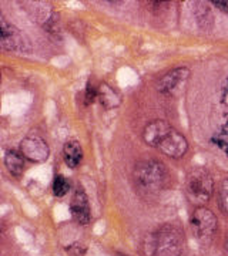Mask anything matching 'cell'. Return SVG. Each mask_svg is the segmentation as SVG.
I'll use <instances>...</instances> for the list:
<instances>
[{
	"label": "cell",
	"instance_id": "obj_11",
	"mask_svg": "<svg viewBox=\"0 0 228 256\" xmlns=\"http://www.w3.org/2000/svg\"><path fill=\"white\" fill-rule=\"evenodd\" d=\"M63 156L66 164L70 168H77V165L80 164L83 160V150L80 142L76 140L67 141L63 146Z\"/></svg>",
	"mask_w": 228,
	"mask_h": 256
},
{
	"label": "cell",
	"instance_id": "obj_5",
	"mask_svg": "<svg viewBox=\"0 0 228 256\" xmlns=\"http://www.w3.org/2000/svg\"><path fill=\"white\" fill-rule=\"evenodd\" d=\"M190 225H191L194 236L202 244H207L215 235L218 220L211 210L205 206H197L192 210Z\"/></svg>",
	"mask_w": 228,
	"mask_h": 256
},
{
	"label": "cell",
	"instance_id": "obj_16",
	"mask_svg": "<svg viewBox=\"0 0 228 256\" xmlns=\"http://www.w3.org/2000/svg\"><path fill=\"white\" fill-rule=\"evenodd\" d=\"M212 6H215L217 9L221 10L222 13H228V0H218V2H212Z\"/></svg>",
	"mask_w": 228,
	"mask_h": 256
},
{
	"label": "cell",
	"instance_id": "obj_9",
	"mask_svg": "<svg viewBox=\"0 0 228 256\" xmlns=\"http://www.w3.org/2000/svg\"><path fill=\"white\" fill-rule=\"evenodd\" d=\"M190 74V70L187 67H177L171 72L165 74L164 77L158 82L157 88L160 92H170L174 90L178 84L184 82L187 78V76Z\"/></svg>",
	"mask_w": 228,
	"mask_h": 256
},
{
	"label": "cell",
	"instance_id": "obj_13",
	"mask_svg": "<svg viewBox=\"0 0 228 256\" xmlns=\"http://www.w3.org/2000/svg\"><path fill=\"white\" fill-rule=\"evenodd\" d=\"M99 98H100L101 104L106 108H113L117 107L120 104V97L117 92H114V88H111L107 84H103L99 90Z\"/></svg>",
	"mask_w": 228,
	"mask_h": 256
},
{
	"label": "cell",
	"instance_id": "obj_18",
	"mask_svg": "<svg viewBox=\"0 0 228 256\" xmlns=\"http://www.w3.org/2000/svg\"><path fill=\"white\" fill-rule=\"evenodd\" d=\"M225 249H227V252H228V235H227V239H225Z\"/></svg>",
	"mask_w": 228,
	"mask_h": 256
},
{
	"label": "cell",
	"instance_id": "obj_1",
	"mask_svg": "<svg viewBox=\"0 0 228 256\" xmlns=\"http://www.w3.org/2000/svg\"><path fill=\"white\" fill-rule=\"evenodd\" d=\"M143 138L148 146H154L171 158H181L188 150V142L185 137L163 120H155L150 122L144 128Z\"/></svg>",
	"mask_w": 228,
	"mask_h": 256
},
{
	"label": "cell",
	"instance_id": "obj_17",
	"mask_svg": "<svg viewBox=\"0 0 228 256\" xmlns=\"http://www.w3.org/2000/svg\"><path fill=\"white\" fill-rule=\"evenodd\" d=\"M67 250H70V252L76 256H83L84 255V252H86V249H84V248L79 249V245H72V246L67 248Z\"/></svg>",
	"mask_w": 228,
	"mask_h": 256
},
{
	"label": "cell",
	"instance_id": "obj_6",
	"mask_svg": "<svg viewBox=\"0 0 228 256\" xmlns=\"http://www.w3.org/2000/svg\"><path fill=\"white\" fill-rule=\"evenodd\" d=\"M0 46L6 52L23 54L32 52V44L28 36L16 26L9 23L3 16L0 18Z\"/></svg>",
	"mask_w": 228,
	"mask_h": 256
},
{
	"label": "cell",
	"instance_id": "obj_12",
	"mask_svg": "<svg viewBox=\"0 0 228 256\" xmlns=\"http://www.w3.org/2000/svg\"><path fill=\"white\" fill-rule=\"evenodd\" d=\"M5 165L13 176H22L25 171V156L16 150H9L5 156Z\"/></svg>",
	"mask_w": 228,
	"mask_h": 256
},
{
	"label": "cell",
	"instance_id": "obj_15",
	"mask_svg": "<svg viewBox=\"0 0 228 256\" xmlns=\"http://www.w3.org/2000/svg\"><path fill=\"white\" fill-rule=\"evenodd\" d=\"M218 202L221 210L228 214V178L224 180L218 188Z\"/></svg>",
	"mask_w": 228,
	"mask_h": 256
},
{
	"label": "cell",
	"instance_id": "obj_14",
	"mask_svg": "<svg viewBox=\"0 0 228 256\" xmlns=\"http://www.w3.org/2000/svg\"><path fill=\"white\" fill-rule=\"evenodd\" d=\"M70 190V182L67 181V178L64 175H56L55 181H53V194L56 196L62 198Z\"/></svg>",
	"mask_w": 228,
	"mask_h": 256
},
{
	"label": "cell",
	"instance_id": "obj_2",
	"mask_svg": "<svg viewBox=\"0 0 228 256\" xmlns=\"http://www.w3.org/2000/svg\"><path fill=\"white\" fill-rule=\"evenodd\" d=\"M133 180L136 188L141 194L155 195L164 190L168 181V171L161 161L147 158L138 161L133 171Z\"/></svg>",
	"mask_w": 228,
	"mask_h": 256
},
{
	"label": "cell",
	"instance_id": "obj_4",
	"mask_svg": "<svg viewBox=\"0 0 228 256\" xmlns=\"http://www.w3.org/2000/svg\"><path fill=\"white\" fill-rule=\"evenodd\" d=\"M214 181L210 172L205 168H194L185 182V195L188 201L195 206H204L205 202L210 201Z\"/></svg>",
	"mask_w": 228,
	"mask_h": 256
},
{
	"label": "cell",
	"instance_id": "obj_8",
	"mask_svg": "<svg viewBox=\"0 0 228 256\" xmlns=\"http://www.w3.org/2000/svg\"><path fill=\"white\" fill-rule=\"evenodd\" d=\"M70 210L73 220L80 224V225H87L91 220L90 205H89V198L83 188H77L73 194V198L70 202Z\"/></svg>",
	"mask_w": 228,
	"mask_h": 256
},
{
	"label": "cell",
	"instance_id": "obj_3",
	"mask_svg": "<svg viewBox=\"0 0 228 256\" xmlns=\"http://www.w3.org/2000/svg\"><path fill=\"white\" fill-rule=\"evenodd\" d=\"M184 234L178 226L165 224L153 232L146 244L148 256H181Z\"/></svg>",
	"mask_w": 228,
	"mask_h": 256
},
{
	"label": "cell",
	"instance_id": "obj_7",
	"mask_svg": "<svg viewBox=\"0 0 228 256\" xmlns=\"http://www.w3.org/2000/svg\"><path fill=\"white\" fill-rule=\"evenodd\" d=\"M20 152L23 154L25 158H28L32 162H45L49 158L50 148L47 146L45 140L39 137L36 134L28 136L22 140L20 142Z\"/></svg>",
	"mask_w": 228,
	"mask_h": 256
},
{
	"label": "cell",
	"instance_id": "obj_10",
	"mask_svg": "<svg viewBox=\"0 0 228 256\" xmlns=\"http://www.w3.org/2000/svg\"><path fill=\"white\" fill-rule=\"evenodd\" d=\"M194 14L197 18V23L202 30H210L214 24V18H212V10L210 4L205 2H195L194 3Z\"/></svg>",
	"mask_w": 228,
	"mask_h": 256
}]
</instances>
